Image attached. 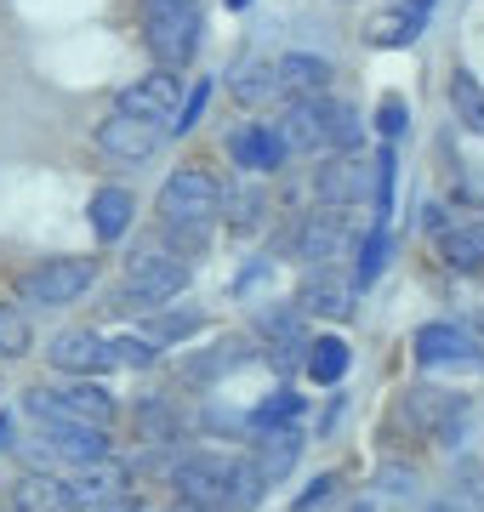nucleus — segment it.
I'll use <instances>...</instances> for the list:
<instances>
[{"instance_id":"obj_21","label":"nucleus","mask_w":484,"mask_h":512,"mask_svg":"<svg viewBox=\"0 0 484 512\" xmlns=\"http://www.w3.org/2000/svg\"><path fill=\"white\" fill-rule=\"evenodd\" d=\"M439 262H445L450 274H479L484 268V222H473V228H445L439 234Z\"/></svg>"},{"instance_id":"obj_26","label":"nucleus","mask_w":484,"mask_h":512,"mask_svg":"<svg viewBox=\"0 0 484 512\" xmlns=\"http://www.w3.org/2000/svg\"><path fill=\"white\" fill-rule=\"evenodd\" d=\"M228 86H234V97H240V103H251V109H262V103H280V97H285L274 63H245Z\"/></svg>"},{"instance_id":"obj_40","label":"nucleus","mask_w":484,"mask_h":512,"mask_svg":"<svg viewBox=\"0 0 484 512\" xmlns=\"http://www.w3.org/2000/svg\"><path fill=\"white\" fill-rule=\"evenodd\" d=\"M331 484H336L331 473H325V478H314V490H302V495H297V512H314V507H325V501H331Z\"/></svg>"},{"instance_id":"obj_29","label":"nucleus","mask_w":484,"mask_h":512,"mask_svg":"<svg viewBox=\"0 0 484 512\" xmlns=\"http://www.w3.org/2000/svg\"><path fill=\"white\" fill-rule=\"evenodd\" d=\"M200 330H205V319L194 308H160L149 325H143V336H149V342H188V336H200Z\"/></svg>"},{"instance_id":"obj_25","label":"nucleus","mask_w":484,"mask_h":512,"mask_svg":"<svg viewBox=\"0 0 484 512\" xmlns=\"http://www.w3.org/2000/svg\"><path fill=\"white\" fill-rule=\"evenodd\" d=\"M302 370L314 376V382H342V370H348V342L342 336H314L308 342V353H302Z\"/></svg>"},{"instance_id":"obj_9","label":"nucleus","mask_w":484,"mask_h":512,"mask_svg":"<svg viewBox=\"0 0 484 512\" xmlns=\"http://www.w3.org/2000/svg\"><path fill=\"white\" fill-rule=\"evenodd\" d=\"M314 194H319V205H365L371 200V165L359 154H331L319 165Z\"/></svg>"},{"instance_id":"obj_47","label":"nucleus","mask_w":484,"mask_h":512,"mask_svg":"<svg viewBox=\"0 0 484 512\" xmlns=\"http://www.w3.org/2000/svg\"><path fill=\"white\" fill-rule=\"evenodd\" d=\"M183 512H194V507H183Z\"/></svg>"},{"instance_id":"obj_43","label":"nucleus","mask_w":484,"mask_h":512,"mask_svg":"<svg viewBox=\"0 0 484 512\" xmlns=\"http://www.w3.org/2000/svg\"><path fill=\"white\" fill-rule=\"evenodd\" d=\"M6 439H12V421L0 416V450H6Z\"/></svg>"},{"instance_id":"obj_33","label":"nucleus","mask_w":484,"mask_h":512,"mask_svg":"<svg viewBox=\"0 0 484 512\" xmlns=\"http://www.w3.org/2000/svg\"><path fill=\"white\" fill-rule=\"evenodd\" d=\"M29 353V319L23 308H0V359H23Z\"/></svg>"},{"instance_id":"obj_13","label":"nucleus","mask_w":484,"mask_h":512,"mask_svg":"<svg viewBox=\"0 0 484 512\" xmlns=\"http://www.w3.org/2000/svg\"><path fill=\"white\" fill-rule=\"evenodd\" d=\"M46 359H52L57 370H69V376H97V370H109V342L103 336H92V330H63L52 348H46Z\"/></svg>"},{"instance_id":"obj_8","label":"nucleus","mask_w":484,"mask_h":512,"mask_svg":"<svg viewBox=\"0 0 484 512\" xmlns=\"http://www.w3.org/2000/svg\"><path fill=\"white\" fill-rule=\"evenodd\" d=\"M177 109H183V80L177 74H143V80H131L126 92H120V114H131V120H149V126L171 131V120H177Z\"/></svg>"},{"instance_id":"obj_34","label":"nucleus","mask_w":484,"mask_h":512,"mask_svg":"<svg viewBox=\"0 0 484 512\" xmlns=\"http://www.w3.org/2000/svg\"><path fill=\"white\" fill-rule=\"evenodd\" d=\"M450 507H456V512H484V467H473V461H467L462 473H456Z\"/></svg>"},{"instance_id":"obj_11","label":"nucleus","mask_w":484,"mask_h":512,"mask_svg":"<svg viewBox=\"0 0 484 512\" xmlns=\"http://www.w3.org/2000/svg\"><path fill=\"white\" fill-rule=\"evenodd\" d=\"M97 148L109 154V160H149L154 148H160V126H149V120H131V114L114 109L103 126H97Z\"/></svg>"},{"instance_id":"obj_44","label":"nucleus","mask_w":484,"mask_h":512,"mask_svg":"<svg viewBox=\"0 0 484 512\" xmlns=\"http://www.w3.org/2000/svg\"><path fill=\"white\" fill-rule=\"evenodd\" d=\"M428 512H456V507H450V501H439V507H428Z\"/></svg>"},{"instance_id":"obj_2","label":"nucleus","mask_w":484,"mask_h":512,"mask_svg":"<svg viewBox=\"0 0 484 512\" xmlns=\"http://www.w3.org/2000/svg\"><path fill=\"white\" fill-rule=\"evenodd\" d=\"M274 131L285 137V148H354L359 143V120L348 103L336 97H297L285 120H274Z\"/></svg>"},{"instance_id":"obj_22","label":"nucleus","mask_w":484,"mask_h":512,"mask_svg":"<svg viewBox=\"0 0 484 512\" xmlns=\"http://www.w3.org/2000/svg\"><path fill=\"white\" fill-rule=\"evenodd\" d=\"M240 365H251V348H245L240 336H228V342H217V348H205V353H194L183 365V376L188 382H217V376H228V370H240Z\"/></svg>"},{"instance_id":"obj_7","label":"nucleus","mask_w":484,"mask_h":512,"mask_svg":"<svg viewBox=\"0 0 484 512\" xmlns=\"http://www.w3.org/2000/svg\"><path fill=\"white\" fill-rule=\"evenodd\" d=\"M97 262L92 256H52L18 279V302H35V308H69L80 296L92 291Z\"/></svg>"},{"instance_id":"obj_10","label":"nucleus","mask_w":484,"mask_h":512,"mask_svg":"<svg viewBox=\"0 0 484 512\" xmlns=\"http://www.w3.org/2000/svg\"><path fill=\"white\" fill-rule=\"evenodd\" d=\"M354 296H359V285H354V274H342V268H314L308 274V285H302V313H319V319H354Z\"/></svg>"},{"instance_id":"obj_4","label":"nucleus","mask_w":484,"mask_h":512,"mask_svg":"<svg viewBox=\"0 0 484 512\" xmlns=\"http://www.w3.org/2000/svg\"><path fill=\"white\" fill-rule=\"evenodd\" d=\"M23 410L35 421H46V427H57V421H80V427H114V399L109 387H97L80 376L75 387H29V399H23Z\"/></svg>"},{"instance_id":"obj_39","label":"nucleus","mask_w":484,"mask_h":512,"mask_svg":"<svg viewBox=\"0 0 484 512\" xmlns=\"http://www.w3.org/2000/svg\"><path fill=\"white\" fill-rule=\"evenodd\" d=\"M376 484H382L388 495H410V490H416V467H410V461H405V467H399V461H388V467L376 473Z\"/></svg>"},{"instance_id":"obj_41","label":"nucleus","mask_w":484,"mask_h":512,"mask_svg":"<svg viewBox=\"0 0 484 512\" xmlns=\"http://www.w3.org/2000/svg\"><path fill=\"white\" fill-rule=\"evenodd\" d=\"M205 427H228V433H240V427H251V416H234V410H205Z\"/></svg>"},{"instance_id":"obj_46","label":"nucleus","mask_w":484,"mask_h":512,"mask_svg":"<svg viewBox=\"0 0 484 512\" xmlns=\"http://www.w3.org/2000/svg\"><path fill=\"white\" fill-rule=\"evenodd\" d=\"M228 6H234V12H240V6H251V0H228Z\"/></svg>"},{"instance_id":"obj_3","label":"nucleus","mask_w":484,"mask_h":512,"mask_svg":"<svg viewBox=\"0 0 484 512\" xmlns=\"http://www.w3.org/2000/svg\"><path fill=\"white\" fill-rule=\"evenodd\" d=\"M143 40L160 69H183L200 46V0H143Z\"/></svg>"},{"instance_id":"obj_37","label":"nucleus","mask_w":484,"mask_h":512,"mask_svg":"<svg viewBox=\"0 0 484 512\" xmlns=\"http://www.w3.org/2000/svg\"><path fill=\"white\" fill-rule=\"evenodd\" d=\"M205 103H211V80H200V86L183 97V109H177L171 131H177V137H183V131H194V126H200V114H205Z\"/></svg>"},{"instance_id":"obj_12","label":"nucleus","mask_w":484,"mask_h":512,"mask_svg":"<svg viewBox=\"0 0 484 512\" xmlns=\"http://www.w3.org/2000/svg\"><path fill=\"white\" fill-rule=\"evenodd\" d=\"M126 478H131V467L126 461H86V467H75V478H63L69 484V501H75V512L80 507H103V501H114V495H126Z\"/></svg>"},{"instance_id":"obj_14","label":"nucleus","mask_w":484,"mask_h":512,"mask_svg":"<svg viewBox=\"0 0 484 512\" xmlns=\"http://www.w3.org/2000/svg\"><path fill=\"white\" fill-rule=\"evenodd\" d=\"M46 450H52V461H75V467H86V461H103V456H109V427L57 421V427H46Z\"/></svg>"},{"instance_id":"obj_36","label":"nucleus","mask_w":484,"mask_h":512,"mask_svg":"<svg viewBox=\"0 0 484 512\" xmlns=\"http://www.w3.org/2000/svg\"><path fill=\"white\" fill-rule=\"evenodd\" d=\"M297 416H302V399H297V393H274V399H268L257 416H251V427H291Z\"/></svg>"},{"instance_id":"obj_30","label":"nucleus","mask_w":484,"mask_h":512,"mask_svg":"<svg viewBox=\"0 0 484 512\" xmlns=\"http://www.w3.org/2000/svg\"><path fill=\"white\" fill-rule=\"evenodd\" d=\"M262 490H268L262 473L251 467V461H240V467H234V484H228V512H251L262 501Z\"/></svg>"},{"instance_id":"obj_5","label":"nucleus","mask_w":484,"mask_h":512,"mask_svg":"<svg viewBox=\"0 0 484 512\" xmlns=\"http://www.w3.org/2000/svg\"><path fill=\"white\" fill-rule=\"evenodd\" d=\"M177 291H188V262H177V251H137L126 256V285L114 291V308H160Z\"/></svg>"},{"instance_id":"obj_18","label":"nucleus","mask_w":484,"mask_h":512,"mask_svg":"<svg viewBox=\"0 0 484 512\" xmlns=\"http://www.w3.org/2000/svg\"><path fill=\"white\" fill-rule=\"evenodd\" d=\"M234 160L245 165V171H280L285 165V154H291V148H285V137L274 126H268V120H262V126H245V131H234Z\"/></svg>"},{"instance_id":"obj_17","label":"nucleus","mask_w":484,"mask_h":512,"mask_svg":"<svg viewBox=\"0 0 484 512\" xmlns=\"http://www.w3.org/2000/svg\"><path fill=\"white\" fill-rule=\"evenodd\" d=\"M416 359L422 365H473L479 359V342L462 325H422L416 330Z\"/></svg>"},{"instance_id":"obj_31","label":"nucleus","mask_w":484,"mask_h":512,"mask_svg":"<svg viewBox=\"0 0 484 512\" xmlns=\"http://www.w3.org/2000/svg\"><path fill=\"white\" fill-rule=\"evenodd\" d=\"M382 262H388V234H382V222H376L371 234H365V245H359V268H354V285L365 291L376 274H382Z\"/></svg>"},{"instance_id":"obj_6","label":"nucleus","mask_w":484,"mask_h":512,"mask_svg":"<svg viewBox=\"0 0 484 512\" xmlns=\"http://www.w3.org/2000/svg\"><path fill=\"white\" fill-rule=\"evenodd\" d=\"M234 467L240 456H223V450H194L171 467V490L177 501L194 512H228V484H234Z\"/></svg>"},{"instance_id":"obj_23","label":"nucleus","mask_w":484,"mask_h":512,"mask_svg":"<svg viewBox=\"0 0 484 512\" xmlns=\"http://www.w3.org/2000/svg\"><path fill=\"white\" fill-rule=\"evenodd\" d=\"M131 211H137L131 188H97V194H92V228H97V239H120L131 228Z\"/></svg>"},{"instance_id":"obj_42","label":"nucleus","mask_w":484,"mask_h":512,"mask_svg":"<svg viewBox=\"0 0 484 512\" xmlns=\"http://www.w3.org/2000/svg\"><path fill=\"white\" fill-rule=\"evenodd\" d=\"M92 512H143L131 495H114V501H103V507H92Z\"/></svg>"},{"instance_id":"obj_35","label":"nucleus","mask_w":484,"mask_h":512,"mask_svg":"<svg viewBox=\"0 0 484 512\" xmlns=\"http://www.w3.org/2000/svg\"><path fill=\"white\" fill-rule=\"evenodd\" d=\"M109 359H114V365H126V370H149L154 365V342H149V336H114Z\"/></svg>"},{"instance_id":"obj_20","label":"nucleus","mask_w":484,"mask_h":512,"mask_svg":"<svg viewBox=\"0 0 484 512\" xmlns=\"http://www.w3.org/2000/svg\"><path fill=\"white\" fill-rule=\"evenodd\" d=\"M12 507L18 512H75V501H69V484L52 473H23L18 490H12Z\"/></svg>"},{"instance_id":"obj_16","label":"nucleus","mask_w":484,"mask_h":512,"mask_svg":"<svg viewBox=\"0 0 484 512\" xmlns=\"http://www.w3.org/2000/svg\"><path fill=\"white\" fill-rule=\"evenodd\" d=\"M302 456V433L297 427H257V450H251V467L262 473V484H280Z\"/></svg>"},{"instance_id":"obj_24","label":"nucleus","mask_w":484,"mask_h":512,"mask_svg":"<svg viewBox=\"0 0 484 512\" xmlns=\"http://www.w3.org/2000/svg\"><path fill=\"white\" fill-rule=\"evenodd\" d=\"M428 6H433V0H410L405 12L376 18L371 23V40H376V46H410V40L422 35V23H428Z\"/></svg>"},{"instance_id":"obj_28","label":"nucleus","mask_w":484,"mask_h":512,"mask_svg":"<svg viewBox=\"0 0 484 512\" xmlns=\"http://www.w3.org/2000/svg\"><path fill=\"white\" fill-rule=\"evenodd\" d=\"M450 103H456V120H462L467 131H484V86H479V74H467V69L450 74Z\"/></svg>"},{"instance_id":"obj_27","label":"nucleus","mask_w":484,"mask_h":512,"mask_svg":"<svg viewBox=\"0 0 484 512\" xmlns=\"http://www.w3.org/2000/svg\"><path fill=\"white\" fill-rule=\"evenodd\" d=\"M137 427H143V439L171 444L177 433H183V410H177L171 399H143L137 404Z\"/></svg>"},{"instance_id":"obj_1","label":"nucleus","mask_w":484,"mask_h":512,"mask_svg":"<svg viewBox=\"0 0 484 512\" xmlns=\"http://www.w3.org/2000/svg\"><path fill=\"white\" fill-rule=\"evenodd\" d=\"M217 217H223V188H217L211 171H194L188 165V171L166 177V188H160V222H166V234L177 251H200Z\"/></svg>"},{"instance_id":"obj_15","label":"nucleus","mask_w":484,"mask_h":512,"mask_svg":"<svg viewBox=\"0 0 484 512\" xmlns=\"http://www.w3.org/2000/svg\"><path fill=\"white\" fill-rule=\"evenodd\" d=\"M342 239H348V222L336 217V205L308 211V222L297 228V256L302 262H314V268H325L331 256H342Z\"/></svg>"},{"instance_id":"obj_38","label":"nucleus","mask_w":484,"mask_h":512,"mask_svg":"<svg viewBox=\"0 0 484 512\" xmlns=\"http://www.w3.org/2000/svg\"><path fill=\"white\" fill-rule=\"evenodd\" d=\"M376 126H382V137L393 143V137H399V131L410 126V109L399 103V97H382V109H376Z\"/></svg>"},{"instance_id":"obj_45","label":"nucleus","mask_w":484,"mask_h":512,"mask_svg":"<svg viewBox=\"0 0 484 512\" xmlns=\"http://www.w3.org/2000/svg\"><path fill=\"white\" fill-rule=\"evenodd\" d=\"M348 512H371V501H359V507H348Z\"/></svg>"},{"instance_id":"obj_19","label":"nucleus","mask_w":484,"mask_h":512,"mask_svg":"<svg viewBox=\"0 0 484 512\" xmlns=\"http://www.w3.org/2000/svg\"><path fill=\"white\" fill-rule=\"evenodd\" d=\"M274 74H280V92L291 97H325L331 92V63L314 52H285L280 63H274Z\"/></svg>"},{"instance_id":"obj_32","label":"nucleus","mask_w":484,"mask_h":512,"mask_svg":"<svg viewBox=\"0 0 484 512\" xmlns=\"http://www.w3.org/2000/svg\"><path fill=\"white\" fill-rule=\"evenodd\" d=\"M223 211L234 228H257L262 222V194L257 188H223Z\"/></svg>"}]
</instances>
